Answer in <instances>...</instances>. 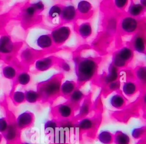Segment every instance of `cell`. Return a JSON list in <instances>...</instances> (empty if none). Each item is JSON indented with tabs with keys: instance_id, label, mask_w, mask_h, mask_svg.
<instances>
[{
	"instance_id": "277c9868",
	"label": "cell",
	"mask_w": 146,
	"mask_h": 144,
	"mask_svg": "<svg viewBox=\"0 0 146 144\" xmlns=\"http://www.w3.org/2000/svg\"><path fill=\"white\" fill-rule=\"evenodd\" d=\"M71 30L67 25H59L54 28L50 33L53 44L60 46L65 43L70 37Z\"/></svg>"
},
{
	"instance_id": "6da1fadb",
	"label": "cell",
	"mask_w": 146,
	"mask_h": 144,
	"mask_svg": "<svg viewBox=\"0 0 146 144\" xmlns=\"http://www.w3.org/2000/svg\"><path fill=\"white\" fill-rule=\"evenodd\" d=\"M77 85H82L96 75L99 63L96 59L88 57H76L74 59Z\"/></svg>"
},
{
	"instance_id": "9c48e42d",
	"label": "cell",
	"mask_w": 146,
	"mask_h": 144,
	"mask_svg": "<svg viewBox=\"0 0 146 144\" xmlns=\"http://www.w3.org/2000/svg\"><path fill=\"white\" fill-rule=\"evenodd\" d=\"M34 121V114L29 111H26L18 116L15 124L18 129H23L31 126Z\"/></svg>"
},
{
	"instance_id": "74e56055",
	"label": "cell",
	"mask_w": 146,
	"mask_h": 144,
	"mask_svg": "<svg viewBox=\"0 0 146 144\" xmlns=\"http://www.w3.org/2000/svg\"><path fill=\"white\" fill-rule=\"evenodd\" d=\"M128 1L127 0H115L113 1V3L116 8L118 9H124L128 4Z\"/></svg>"
},
{
	"instance_id": "9a60e30c",
	"label": "cell",
	"mask_w": 146,
	"mask_h": 144,
	"mask_svg": "<svg viewBox=\"0 0 146 144\" xmlns=\"http://www.w3.org/2000/svg\"><path fill=\"white\" fill-rule=\"evenodd\" d=\"M145 7L143 6L140 2H135L134 1H131L127 10L128 15L134 18L137 17L145 11Z\"/></svg>"
},
{
	"instance_id": "f1b7e54d",
	"label": "cell",
	"mask_w": 146,
	"mask_h": 144,
	"mask_svg": "<svg viewBox=\"0 0 146 144\" xmlns=\"http://www.w3.org/2000/svg\"><path fill=\"white\" fill-rule=\"evenodd\" d=\"M25 100L29 103H35L40 101V96L37 91L33 89L26 90L25 92Z\"/></svg>"
},
{
	"instance_id": "60d3db41",
	"label": "cell",
	"mask_w": 146,
	"mask_h": 144,
	"mask_svg": "<svg viewBox=\"0 0 146 144\" xmlns=\"http://www.w3.org/2000/svg\"><path fill=\"white\" fill-rule=\"evenodd\" d=\"M140 3L143 6L146 7V1L145 0H141V1H140Z\"/></svg>"
},
{
	"instance_id": "8d00e7d4",
	"label": "cell",
	"mask_w": 146,
	"mask_h": 144,
	"mask_svg": "<svg viewBox=\"0 0 146 144\" xmlns=\"http://www.w3.org/2000/svg\"><path fill=\"white\" fill-rule=\"evenodd\" d=\"M31 5L35 8L37 13L39 14L41 12H42L45 7L44 3L41 1H38L31 3Z\"/></svg>"
},
{
	"instance_id": "3957f363",
	"label": "cell",
	"mask_w": 146,
	"mask_h": 144,
	"mask_svg": "<svg viewBox=\"0 0 146 144\" xmlns=\"http://www.w3.org/2000/svg\"><path fill=\"white\" fill-rule=\"evenodd\" d=\"M134 51L130 46H123L112 56L111 64L117 69L125 67L133 59Z\"/></svg>"
},
{
	"instance_id": "7a4b0ae2",
	"label": "cell",
	"mask_w": 146,
	"mask_h": 144,
	"mask_svg": "<svg viewBox=\"0 0 146 144\" xmlns=\"http://www.w3.org/2000/svg\"><path fill=\"white\" fill-rule=\"evenodd\" d=\"M63 77L62 73L55 74L38 84L36 91L39 94L40 101L52 102L60 95Z\"/></svg>"
},
{
	"instance_id": "f546056e",
	"label": "cell",
	"mask_w": 146,
	"mask_h": 144,
	"mask_svg": "<svg viewBox=\"0 0 146 144\" xmlns=\"http://www.w3.org/2000/svg\"><path fill=\"white\" fill-rule=\"evenodd\" d=\"M62 6L59 4H55L51 6L48 11V17L51 20H54L57 17H59Z\"/></svg>"
},
{
	"instance_id": "7402d4cb",
	"label": "cell",
	"mask_w": 146,
	"mask_h": 144,
	"mask_svg": "<svg viewBox=\"0 0 146 144\" xmlns=\"http://www.w3.org/2000/svg\"><path fill=\"white\" fill-rule=\"evenodd\" d=\"M76 124L80 131L86 132L92 130L95 126V122L94 119L86 117L80 119Z\"/></svg>"
},
{
	"instance_id": "8fae6325",
	"label": "cell",
	"mask_w": 146,
	"mask_h": 144,
	"mask_svg": "<svg viewBox=\"0 0 146 144\" xmlns=\"http://www.w3.org/2000/svg\"><path fill=\"white\" fill-rule=\"evenodd\" d=\"M84 98L85 95L83 92L77 87L67 98L68 102L74 107L75 110H77Z\"/></svg>"
},
{
	"instance_id": "e0dca14e",
	"label": "cell",
	"mask_w": 146,
	"mask_h": 144,
	"mask_svg": "<svg viewBox=\"0 0 146 144\" xmlns=\"http://www.w3.org/2000/svg\"><path fill=\"white\" fill-rule=\"evenodd\" d=\"M91 108V101L90 100V98H84L83 100V102H82L81 104L79 106L78 108V114L77 116H76V119H81L82 118H86L87 115H88V114L90 112Z\"/></svg>"
},
{
	"instance_id": "b9f144b4",
	"label": "cell",
	"mask_w": 146,
	"mask_h": 144,
	"mask_svg": "<svg viewBox=\"0 0 146 144\" xmlns=\"http://www.w3.org/2000/svg\"><path fill=\"white\" fill-rule=\"evenodd\" d=\"M2 135L0 134V144L2 142Z\"/></svg>"
},
{
	"instance_id": "4fadbf2b",
	"label": "cell",
	"mask_w": 146,
	"mask_h": 144,
	"mask_svg": "<svg viewBox=\"0 0 146 144\" xmlns=\"http://www.w3.org/2000/svg\"><path fill=\"white\" fill-rule=\"evenodd\" d=\"M76 11L78 15L82 17H88L92 11V5L88 1H80L77 3Z\"/></svg>"
},
{
	"instance_id": "ac0fdd59",
	"label": "cell",
	"mask_w": 146,
	"mask_h": 144,
	"mask_svg": "<svg viewBox=\"0 0 146 144\" xmlns=\"http://www.w3.org/2000/svg\"><path fill=\"white\" fill-rule=\"evenodd\" d=\"M36 45L41 49L50 48L52 45V40L50 34H43L39 36L36 40Z\"/></svg>"
},
{
	"instance_id": "4316f807",
	"label": "cell",
	"mask_w": 146,
	"mask_h": 144,
	"mask_svg": "<svg viewBox=\"0 0 146 144\" xmlns=\"http://www.w3.org/2000/svg\"><path fill=\"white\" fill-rule=\"evenodd\" d=\"M130 141L129 135L121 131H117L113 134V143L115 144H129Z\"/></svg>"
},
{
	"instance_id": "ba28073f",
	"label": "cell",
	"mask_w": 146,
	"mask_h": 144,
	"mask_svg": "<svg viewBox=\"0 0 146 144\" xmlns=\"http://www.w3.org/2000/svg\"><path fill=\"white\" fill-rule=\"evenodd\" d=\"M58 61L54 56H47L40 57L35 61V69L38 72L47 71Z\"/></svg>"
},
{
	"instance_id": "2e32d148",
	"label": "cell",
	"mask_w": 146,
	"mask_h": 144,
	"mask_svg": "<svg viewBox=\"0 0 146 144\" xmlns=\"http://www.w3.org/2000/svg\"><path fill=\"white\" fill-rule=\"evenodd\" d=\"M126 102L125 97L119 93L113 94L109 100L111 106L116 109L123 108L125 106Z\"/></svg>"
},
{
	"instance_id": "ffe728a7",
	"label": "cell",
	"mask_w": 146,
	"mask_h": 144,
	"mask_svg": "<svg viewBox=\"0 0 146 144\" xmlns=\"http://www.w3.org/2000/svg\"><path fill=\"white\" fill-rule=\"evenodd\" d=\"M118 78L119 70L111 63L108 66V71L103 78V81L107 85L113 81L117 80Z\"/></svg>"
},
{
	"instance_id": "484cf974",
	"label": "cell",
	"mask_w": 146,
	"mask_h": 144,
	"mask_svg": "<svg viewBox=\"0 0 146 144\" xmlns=\"http://www.w3.org/2000/svg\"><path fill=\"white\" fill-rule=\"evenodd\" d=\"M133 75L139 83L141 84V85H145L146 67L145 65H140L137 67L134 71Z\"/></svg>"
},
{
	"instance_id": "d590c367",
	"label": "cell",
	"mask_w": 146,
	"mask_h": 144,
	"mask_svg": "<svg viewBox=\"0 0 146 144\" xmlns=\"http://www.w3.org/2000/svg\"><path fill=\"white\" fill-rule=\"evenodd\" d=\"M120 86L121 83L119 80H117L107 84V88L109 91L113 92L119 90L120 88Z\"/></svg>"
},
{
	"instance_id": "f35d334b",
	"label": "cell",
	"mask_w": 146,
	"mask_h": 144,
	"mask_svg": "<svg viewBox=\"0 0 146 144\" xmlns=\"http://www.w3.org/2000/svg\"><path fill=\"white\" fill-rule=\"evenodd\" d=\"M59 66L60 68L65 72H69L71 70V67L70 64L64 60L59 61L58 60Z\"/></svg>"
},
{
	"instance_id": "ab89813d",
	"label": "cell",
	"mask_w": 146,
	"mask_h": 144,
	"mask_svg": "<svg viewBox=\"0 0 146 144\" xmlns=\"http://www.w3.org/2000/svg\"><path fill=\"white\" fill-rule=\"evenodd\" d=\"M9 123L5 118H0V133H3L7 128Z\"/></svg>"
},
{
	"instance_id": "8992f818",
	"label": "cell",
	"mask_w": 146,
	"mask_h": 144,
	"mask_svg": "<svg viewBox=\"0 0 146 144\" xmlns=\"http://www.w3.org/2000/svg\"><path fill=\"white\" fill-rule=\"evenodd\" d=\"M75 110L74 107L68 102H66L56 106L52 111L55 115L60 120H67L71 119L74 116Z\"/></svg>"
},
{
	"instance_id": "7bdbcfd3",
	"label": "cell",
	"mask_w": 146,
	"mask_h": 144,
	"mask_svg": "<svg viewBox=\"0 0 146 144\" xmlns=\"http://www.w3.org/2000/svg\"><path fill=\"white\" fill-rule=\"evenodd\" d=\"M21 144H31L30 143H27V142H24V143H22Z\"/></svg>"
},
{
	"instance_id": "5b68a950",
	"label": "cell",
	"mask_w": 146,
	"mask_h": 144,
	"mask_svg": "<svg viewBox=\"0 0 146 144\" xmlns=\"http://www.w3.org/2000/svg\"><path fill=\"white\" fill-rule=\"evenodd\" d=\"M139 27V22L136 18L126 15L121 18L119 23L120 32L123 34L136 33Z\"/></svg>"
},
{
	"instance_id": "4dcf8cb0",
	"label": "cell",
	"mask_w": 146,
	"mask_h": 144,
	"mask_svg": "<svg viewBox=\"0 0 146 144\" xmlns=\"http://www.w3.org/2000/svg\"><path fill=\"white\" fill-rule=\"evenodd\" d=\"M31 80L30 74L26 72H22L19 73L17 77V83L22 85H27Z\"/></svg>"
},
{
	"instance_id": "52a82bcc",
	"label": "cell",
	"mask_w": 146,
	"mask_h": 144,
	"mask_svg": "<svg viewBox=\"0 0 146 144\" xmlns=\"http://www.w3.org/2000/svg\"><path fill=\"white\" fill-rule=\"evenodd\" d=\"M78 13L75 6L73 5H68L62 6V11L59 16L60 21L62 23H70L75 20L78 17Z\"/></svg>"
},
{
	"instance_id": "7c38bea8",
	"label": "cell",
	"mask_w": 146,
	"mask_h": 144,
	"mask_svg": "<svg viewBox=\"0 0 146 144\" xmlns=\"http://www.w3.org/2000/svg\"><path fill=\"white\" fill-rule=\"evenodd\" d=\"M121 89L123 93L128 97H131L133 96L139 89L138 84L131 80L124 81L121 86Z\"/></svg>"
},
{
	"instance_id": "44dd1931",
	"label": "cell",
	"mask_w": 146,
	"mask_h": 144,
	"mask_svg": "<svg viewBox=\"0 0 146 144\" xmlns=\"http://www.w3.org/2000/svg\"><path fill=\"white\" fill-rule=\"evenodd\" d=\"M77 32L83 38L86 39L91 36L92 33V28L89 22H84L77 26Z\"/></svg>"
},
{
	"instance_id": "d6a6232c",
	"label": "cell",
	"mask_w": 146,
	"mask_h": 144,
	"mask_svg": "<svg viewBox=\"0 0 146 144\" xmlns=\"http://www.w3.org/2000/svg\"><path fill=\"white\" fill-rule=\"evenodd\" d=\"M59 126V123L55 120H47L44 124V130L47 134H51Z\"/></svg>"
},
{
	"instance_id": "d4e9b609",
	"label": "cell",
	"mask_w": 146,
	"mask_h": 144,
	"mask_svg": "<svg viewBox=\"0 0 146 144\" xmlns=\"http://www.w3.org/2000/svg\"><path fill=\"white\" fill-rule=\"evenodd\" d=\"M38 14L35 8L30 4L23 10V20L27 24L31 22Z\"/></svg>"
},
{
	"instance_id": "30bf717a",
	"label": "cell",
	"mask_w": 146,
	"mask_h": 144,
	"mask_svg": "<svg viewBox=\"0 0 146 144\" xmlns=\"http://www.w3.org/2000/svg\"><path fill=\"white\" fill-rule=\"evenodd\" d=\"M132 49L139 53H145V38L143 33H136L133 36L132 41Z\"/></svg>"
},
{
	"instance_id": "cb8c5ba5",
	"label": "cell",
	"mask_w": 146,
	"mask_h": 144,
	"mask_svg": "<svg viewBox=\"0 0 146 144\" xmlns=\"http://www.w3.org/2000/svg\"><path fill=\"white\" fill-rule=\"evenodd\" d=\"M38 55L37 51L31 48H26L22 52L21 56L23 62L30 64L36 60Z\"/></svg>"
},
{
	"instance_id": "d6986e66",
	"label": "cell",
	"mask_w": 146,
	"mask_h": 144,
	"mask_svg": "<svg viewBox=\"0 0 146 144\" xmlns=\"http://www.w3.org/2000/svg\"><path fill=\"white\" fill-rule=\"evenodd\" d=\"M14 45L10 37L3 36L0 38V52L2 53H9L13 52Z\"/></svg>"
},
{
	"instance_id": "83f0119b",
	"label": "cell",
	"mask_w": 146,
	"mask_h": 144,
	"mask_svg": "<svg viewBox=\"0 0 146 144\" xmlns=\"http://www.w3.org/2000/svg\"><path fill=\"white\" fill-rule=\"evenodd\" d=\"M98 139L103 144L113 143V134L107 130H103L98 135Z\"/></svg>"
},
{
	"instance_id": "836d02e7",
	"label": "cell",
	"mask_w": 146,
	"mask_h": 144,
	"mask_svg": "<svg viewBox=\"0 0 146 144\" xmlns=\"http://www.w3.org/2000/svg\"><path fill=\"white\" fill-rule=\"evenodd\" d=\"M145 126H141L135 128L132 131V136L134 139L145 138Z\"/></svg>"
},
{
	"instance_id": "5bb4252c",
	"label": "cell",
	"mask_w": 146,
	"mask_h": 144,
	"mask_svg": "<svg viewBox=\"0 0 146 144\" xmlns=\"http://www.w3.org/2000/svg\"><path fill=\"white\" fill-rule=\"evenodd\" d=\"M78 87L77 84L73 80H66L62 83L60 88V95L68 98V96Z\"/></svg>"
},
{
	"instance_id": "1f68e13d",
	"label": "cell",
	"mask_w": 146,
	"mask_h": 144,
	"mask_svg": "<svg viewBox=\"0 0 146 144\" xmlns=\"http://www.w3.org/2000/svg\"><path fill=\"white\" fill-rule=\"evenodd\" d=\"M3 76L8 79H13L16 76L17 72L15 69L10 65L5 66L2 69Z\"/></svg>"
},
{
	"instance_id": "e575fe53",
	"label": "cell",
	"mask_w": 146,
	"mask_h": 144,
	"mask_svg": "<svg viewBox=\"0 0 146 144\" xmlns=\"http://www.w3.org/2000/svg\"><path fill=\"white\" fill-rule=\"evenodd\" d=\"M13 102L17 104H21L25 101V93L21 91H17L13 95Z\"/></svg>"
},
{
	"instance_id": "603a6c76",
	"label": "cell",
	"mask_w": 146,
	"mask_h": 144,
	"mask_svg": "<svg viewBox=\"0 0 146 144\" xmlns=\"http://www.w3.org/2000/svg\"><path fill=\"white\" fill-rule=\"evenodd\" d=\"M18 129L15 123L9 124L7 129L3 133V137L8 142L15 140L18 135Z\"/></svg>"
}]
</instances>
